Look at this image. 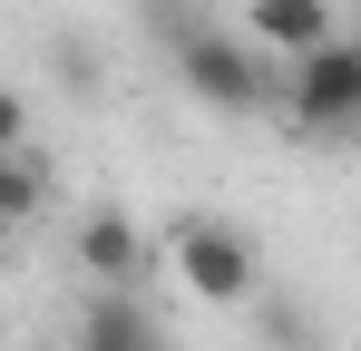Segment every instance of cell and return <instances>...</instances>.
<instances>
[{
	"label": "cell",
	"instance_id": "1",
	"mask_svg": "<svg viewBox=\"0 0 361 351\" xmlns=\"http://www.w3.org/2000/svg\"><path fill=\"white\" fill-rule=\"evenodd\" d=\"M176 78L215 117H264V108H274V78H264V58L244 49L235 30H195V20H176Z\"/></svg>",
	"mask_w": 361,
	"mask_h": 351
},
{
	"label": "cell",
	"instance_id": "2",
	"mask_svg": "<svg viewBox=\"0 0 361 351\" xmlns=\"http://www.w3.org/2000/svg\"><path fill=\"white\" fill-rule=\"evenodd\" d=\"M166 264H176V273L205 292V302H254V283H264V264H254V234L215 225V215H185V225H176V244H166Z\"/></svg>",
	"mask_w": 361,
	"mask_h": 351
},
{
	"label": "cell",
	"instance_id": "3",
	"mask_svg": "<svg viewBox=\"0 0 361 351\" xmlns=\"http://www.w3.org/2000/svg\"><path fill=\"white\" fill-rule=\"evenodd\" d=\"M293 117L312 137H361V39H332V49L293 58Z\"/></svg>",
	"mask_w": 361,
	"mask_h": 351
},
{
	"label": "cell",
	"instance_id": "4",
	"mask_svg": "<svg viewBox=\"0 0 361 351\" xmlns=\"http://www.w3.org/2000/svg\"><path fill=\"white\" fill-rule=\"evenodd\" d=\"M78 264L98 273V292H137V302H147V283H157L166 254L127 225V215H88V225H78Z\"/></svg>",
	"mask_w": 361,
	"mask_h": 351
},
{
	"label": "cell",
	"instance_id": "5",
	"mask_svg": "<svg viewBox=\"0 0 361 351\" xmlns=\"http://www.w3.org/2000/svg\"><path fill=\"white\" fill-rule=\"evenodd\" d=\"M244 30H254L264 49H283V58H312V49L342 39V30H332V0H244Z\"/></svg>",
	"mask_w": 361,
	"mask_h": 351
},
{
	"label": "cell",
	"instance_id": "6",
	"mask_svg": "<svg viewBox=\"0 0 361 351\" xmlns=\"http://www.w3.org/2000/svg\"><path fill=\"white\" fill-rule=\"evenodd\" d=\"M68 351H166V332H157V312H147L137 292H98V302L78 312V342Z\"/></svg>",
	"mask_w": 361,
	"mask_h": 351
},
{
	"label": "cell",
	"instance_id": "7",
	"mask_svg": "<svg viewBox=\"0 0 361 351\" xmlns=\"http://www.w3.org/2000/svg\"><path fill=\"white\" fill-rule=\"evenodd\" d=\"M39 195H49V176L30 166V156H0V225H20V215H39Z\"/></svg>",
	"mask_w": 361,
	"mask_h": 351
},
{
	"label": "cell",
	"instance_id": "8",
	"mask_svg": "<svg viewBox=\"0 0 361 351\" xmlns=\"http://www.w3.org/2000/svg\"><path fill=\"white\" fill-rule=\"evenodd\" d=\"M20 137H30V98L0 88V156H20Z\"/></svg>",
	"mask_w": 361,
	"mask_h": 351
},
{
	"label": "cell",
	"instance_id": "9",
	"mask_svg": "<svg viewBox=\"0 0 361 351\" xmlns=\"http://www.w3.org/2000/svg\"><path fill=\"white\" fill-rule=\"evenodd\" d=\"M157 10H176V0H157Z\"/></svg>",
	"mask_w": 361,
	"mask_h": 351
},
{
	"label": "cell",
	"instance_id": "10",
	"mask_svg": "<svg viewBox=\"0 0 361 351\" xmlns=\"http://www.w3.org/2000/svg\"><path fill=\"white\" fill-rule=\"evenodd\" d=\"M49 351H68V342H49Z\"/></svg>",
	"mask_w": 361,
	"mask_h": 351
}]
</instances>
